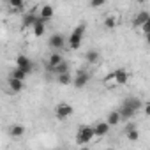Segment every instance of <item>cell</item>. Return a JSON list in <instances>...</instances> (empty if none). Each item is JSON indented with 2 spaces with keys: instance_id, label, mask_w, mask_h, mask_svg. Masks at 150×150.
I'll use <instances>...</instances> for the list:
<instances>
[{
  "instance_id": "obj_26",
  "label": "cell",
  "mask_w": 150,
  "mask_h": 150,
  "mask_svg": "<svg viewBox=\"0 0 150 150\" xmlns=\"http://www.w3.org/2000/svg\"><path fill=\"white\" fill-rule=\"evenodd\" d=\"M90 6H92V7H103V6H104V0H92Z\"/></svg>"
},
{
  "instance_id": "obj_3",
  "label": "cell",
  "mask_w": 150,
  "mask_h": 150,
  "mask_svg": "<svg viewBox=\"0 0 150 150\" xmlns=\"http://www.w3.org/2000/svg\"><path fill=\"white\" fill-rule=\"evenodd\" d=\"M94 138H96L94 125H80L78 134H76V143H78L80 146H85V145L90 143Z\"/></svg>"
},
{
  "instance_id": "obj_16",
  "label": "cell",
  "mask_w": 150,
  "mask_h": 150,
  "mask_svg": "<svg viewBox=\"0 0 150 150\" xmlns=\"http://www.w3.org/2000/svg\"><path fill=\"white\" fill-rule=\"evenodd\" d=\"M120 120H122V115H120V111H111V113H108V118H106V122L110 124V127H115V125H118V124H120Z\"/></svg>"
},
{
  "instance_id": "obj_22",
  "label": "cell",
  "mask_w": 150,
  "mask_h": 150,
  "mask_svg": "<svg viewBox=\"0 0 150 150\" xmlns=\"http://www.w3.org/2000/svg\"><path fill=\"white\" fill-rule=\"evenodd\" d=\"M9 7L14 13H21L25 9V2H21V0H9Z\"/></svg>"
},
{
  "instance_id": "obj_6",
  "label": "cell",
  "mask_w": 150,
  "mask_h": 150,
  "mask_svg": "<svg viewBox=\"0 0 150 150\" xmlns=\"http://www.w3.org/2000/svg\"><path fill=\"white\" fill-rule=\"evenodd\" d=\"M53 14H55V9H53V6H51V4H42V6L39 7V11H37V16H39L42 21L51 20V18H53Z\"/></svg>"
},
{
  "instance_id": "obj_25",
  "label": "cell",
  "mask_w": 150,
  "mask_h": 150,
  "mask_svg": "<svg viewBox=\"0 0 150 150\" xmlns=\"http://www.w3.org/2000/svg\"><path fill=\"white\" fill-rule=\"evenodd\" d=\"M125 134H127V141H138L139 139V132L136 131V129H131V131H125Z\"/></svg>"
},
{
  "instance_id": "obj_20",
  "label": "cell",
  "mask_w": 150,
  "mask_h": 150,
  "mask_svg": "<svg viewBox=\"0 0 150 150\" xmlns=\"http://www.w3.org/2000/svg\"><path fill=\"white\" fill-rule=\"evenodd\" d=\"M9 88H11V92L18 94V92H21V90H23V81L14 80V78H11V76H9Z\"/></svg>"
},
{
  "instance_id": "obj_24",
  "label": "cell",
  "mask_w": 150,
  "mask_h": 150,
  "mask_svg": "<svg viewBox=\"0 0 150 150\" xmlns=\"http://www.w3.org/2000/svg\"><path fill=\"white\" fill-rule=\"evenodd\" d=\"M57 81H58V85H71V83L74 81V78L71 76V72H69V74H62V76H57Z\"/></svg>"
},
{
  "instance_id": "obj_18",
  "label": "cell",
  "mask_w": 150,
  "mask_h": 150,
  "mask_svg": "<svg viewBox=\"0 0 150 150\" xmlns=\"http://www.w3.org/2000/svg\"><path fill=\"white\" fill-rule=\"evenodd\" d=\"M9 134H11L13 138H20V136L25 134V127H23L21 124H13V125L9 127Z\"/></svg>"
},
{
  "instance_id": "obj_21",
  "label": "cell",
  "mask_w": 150,
  "mask_h": 150,
  "mask_svg": "<svg viewBox=\"0 0 150 150\" xmlns=\"http://www.w3.org/2000/svg\"><path fill=\"white\" fill-rule=\"evenodd\" d=\"M51 72L57 74V76H62V74H69V72H71V71H69V64H67V62H62L60 65H57L55 69H51Z\"/></svg>"
},
{
  "instance_id": "obj_27",
  "label": "cell",
  "mask_w": 150,
  "mask_h": 150,
  "mask_svg": "<svg viewBox=\"0 0 150 150\" xmlns=\"http://www.w3.org/2000/svg\"><path fill=\"white\" fill-rule=\"evenodd\" d=\"M141 32H143L145 35H146V34H150V20H148V21H146V23L141 27Z\"/></svg>"
},
{
  "instance_id": "obj_15",
  "label": "cell",
  "mask_w": 150,
  "mask_h": 150,
  "mask_svg": "<svg viewBox=\"0 0 150 150\" xmlns=\"http://www.w3.org/2000/svg\"><path fill=\"white\" fill-rule=\"evenodd\" d=\"M62 62H65V60L62 58V55H60V53H57V51H53V53L50 55L48 65H50V69H55V67H57V65H60Z\"/></svg>"
},
{
  "instance_id": "obj_7",
  "label": "cell",
  "mask_w": 150,
  "mask_h": 150,
  "mask_svg": "<svg viewBox=\"0 0 150 150\" xmlns=\"http://www.w3.org/2000/svg\"><path fill=\"white\" fill-rule=\"evenodd\" d=\"M37 21H39V16H37V13H25V14H23L21 27H23V28H34Z\"/></svg>"
},
{
  "instance_id": "obj_1",
  "label": "cell",
  "mask_w": 150,
  "mask_h": 150,
  "mask_svg": "<svg viewBox=\"0 0 150 150\" xmlns=\"http://www.w3.org/2000/svg\"><path fill=\"white\" fill-rule=\"evenodd\" d=\"M141 110V99H138V97H127L124 103H122V106H120V115H122V118H132L138 111Z\"/></svg>"
},
{
  "instance_id": "obj_11",
  "label": "cell",
  "mask_w": 150,
  "mask_h": 150,
  "mask_svg": "<svg viewBox=\"0 0 150 150\" xmlns=\"http://www.w3.org/2000/svg\"><path fill=\"white\" fill-rule=\"evenodd\" d=\"M148 20H150V13H148V11H139V13L134 16V27H136V28H141Z\"/></svg>"
},
{
  "instance_id": "obj_10",
  "label": "cell",
  "mask_w": 150,
  "mask_h": 150,
  "mask_svg": "<svg viewBox=\"0 0 150 150\" xmlns=\"http://www.w3.org/2000/svg\"><path fill=\"white\" fill-rule=\"evenodd\" d=\"M110 124L108 122H97L96 125H94V132H96V138H103V136H106L108 132H110Z\"/></svg>"
},
{
  "instance_id": "obj_31",
  "label": "cell",
  "mask_w": 150,
  "mask_h": 150,
  "mask_svg": "<svg viewBox=\"0 0 150 150\" xmlns=\"http://www.w3.org/2000/svg\"><path fill=\"white\" fill-rule=\"evenodd\" d=\"M108 150H115V148H108Z\"/></svg>"
},
{
  "instance_id": "obj_13",
  "label": "cell",
  "mask_w": 150,
  "mask_h": 150,
  "mask_svg": "<svg viewBox=\"0 0 150 150\" xmlns=\"http://www.w3.org/2000/svg\"><path fill=\"white\" fill-rule=\"evenodd\" d=\"M104 27H106L108 30L117 28V27H118V14H108V16L104 18Z\"/></svg>"
},
{
  "instance_id": "obj_30",
  "label": "cell",
  "mask_w": 150,
  "mask_h": 150,
  "mask_svg": "<svg viewBox=\"0 0 150 150\" xmlns=\"http://www.w3.org/2000/svg\"><path fill=\"white\" fill-rule=\"evenodd\" d=\"M80 150H90L88 146H80Z\"/></svg>"
},
{
  "instance_id": "obj_19",
  "label": "cell",
  "mask_w": 150,
  "mask_h": 150,
  "mask_svg": "<svg viewBox=\"0 0 150 150\" xmlns=\"http://www.w3.org/2000/svg\"><path fill=\"white\" fill-rule=\"evenodd\" d=\"M103 85H104V88H115V87H118L117 78H115V72H110L108 74V76L103 80Z\"/></svg>"
},
{
  "instance_id": "obj_14",
  "label": "cell",
  "mask_w": 150,
  "mask_h": 150,
  "mask_svg": "<svg viewBox=\"0 0 150 150\" xmlns=\"http://www.w3.org/2000/svg\"><path fill=\"white\" fill-rule=\"evenodd\" d=\"M85 60H87L88 64H99V60H101V53H99L97 50H88V51L85 53Z\"/></svg>"
},
{
  "instance_id": "obj_29",
  "label": "cell",
  "mask_w": 150,
  "mask_h": 150,
  "mask_svg": "<svg viewBox=\"0 0 150 150\" xmlns=\"http://www.w3.org/2000/svg\"><path fill=\"white\" fill-rule=\"evenodd\" d=\"M145 41H146V42L150 44V34H146V35H145Z\"/></svg>"
},
{
  "instance_id": "obj_17",
  "label": "cell",
  "mask_w": 150,
  "mask_h": 150,
  "mask_svg": "<svg viewBox=\"0 0 150 150\" xmlns=\"http://www.w3.org/2000/svg\"><path fill=\"white\" fill-rule=\"evenodd\" d=\"M32 32H34V35H35V37H42V35H44V32H46V21H42V20L39 18V21L35 23V27L32 28Z\"/></svg>"
},
{
  "instance_id": "obj_5",
  "label": "cell",
  "mask_w": 150,
  "mask_h": 150,
  "mask_svg": "<svg viewBox=\"0 0 150 150\" xmlns=\"http://www.w3.org/2000/svg\"><path fill=\"white\" fill-rule=\"evenodd\" d=\"M16 67L21 69V71H25L27 74H30V72L34 71V62H32L27 55H18V57H16Z\"/></svg>"
},
{
  "instance_id": "obj_9",
  "label": "cell",
  "mask_w": 150,
  "mask_h": 150,
  "mask_svg": "<svg viewBox=\"0 0 150 150\" xmlns=\"http://www.w3.org/2000/svg\"><path fill=\"white\" fill-rule=\"evenodd\" d=\"M50 46H51L53 50H62V48L65 46L64 35H62V34H53V35L50 37Z\"/></svg>"
},
{
  "instance_id": "obj_12",
  "label": "cell",
  "mask_w": 150,
  "mask_h": 150,
  "mask_svg": "<svg viewBox=\"0 0 150 150\" xmlns=\"http://www.w3.org/2000/svg\"><path fill=\"white\" fill-rule=\"evenodd\" d=\"M113 72H115V78H117L118 87L127 85V81H129V72H127L125 69H117V71H113Z\"/></svg>"
},
{
  "instance_id": "obj_28",
  "label": "cell",
  "mask_w": 150,
  "mask_h": 150,
  "mask_svg": "<svg viewBox=\"0 0 150 150\" xmlns=\"http://www.w3.org/2000/svg\"><path fill=\"white\" fill-rule=\"evenodd\" d=\"M143 111H145V115H146V117H150V101L143 104Z\"/></svg>"
},
{
  "instance_id": "obj_2",
  "label": "cell",
  "mask_w": 150,
  "mask_h": 150,
  "mask_svg": "<svg viewBox=\"0 0 150 150\" xmlns=\"http://www.w3.org/2000/svg\"><path fill=\"white\" fill-rule=\"evenodd\" d=\"M85 30L87 27L85 25H78L69 35V46L71 50H80L81 44H83V39H85Z\"/></svg>"
},
{
  "instance_id": "obj_4",
  "label": "cell",
  "mask_w": 150,
  "mask_h": 150,
  "mask_svg": "<svg viewBox=\"0 0 150 150\" xmlns=\"http://www.w3.org/2000/svg\"><path fill=\"white\" fill-rule=\"evenodd\" d=\"M72 113H74V108L71 104H67V103H60V104L55 106V117L58 120H67Z\"/></svg>"
},
{
  "instance_id": "obj_23",
  "label": "cell",
  "mask_w": 150,
  "mask_h": 150,
  "mask_svg": "<svg viewBox=\"0 0 150 150\" xmlns=\"http://www.w3.org/2000/svg\"><path fill=\"white\" fill-rule=\"evenodd\" d=\"M28 76V74L25 72V71H21V69H18V67H14L13 69V72H11V78H14V80H20V81H25V78Z\"/></svg>"
},
{
  "instance_id": "obj_8",
  "label": "cell",
  "mask_w": 150,
  "mask_h": 150,
  "mask_svg": "<svg viewBox=\"0 0 150 150\" xmlns=\"http://www.w3.org/2000/svg\"><path fill=\"white\" fill-rule=\"evenodd\" d=\"M88 80H90V74L88 72H83V71H80L76 76H74V81H72V85H74V88H83L87 83H88Z\"/></svg>"
}]
</instances>
